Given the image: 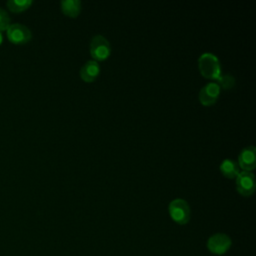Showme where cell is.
<instances>
[{
  "label": "cell",
  "mask_w": 256,
  "mask_h": 256,
  "mask_svg": "<svg viewBox=\"0 0 256 256\" xmlns=\"http://www.w3.org/2000/svg\"><path fill=\"white\" fill-rule=\"evenodd\" d=\"M198 67L200 73L209 79L216 80L221 74V65L218 57L211 53L205 52L198 58Z\"/></svg>",
  "instance_id": "obj_1"
},
{
  "label": "cell",
  "mask_w": 256,
  "mask_h": 256,
  "mask_svg": "<svg viewBox=\"0 0 256 256\" xmlns=\"http://www.w3.org/2000/svg\"><path fill=\"white\" fill-rule=\"evenodd\" d=\"M62 12L69 17H77L81 11V1L79 0H62L61 1Z\"/></svg>",
  "instance_id": "obj_11"
},
{
  "label": "cell",
  "mask_w": 256,
  "mask_h": 256,
  "mask_svg": "<svg viewBox=\"0 0 256 256\" xmlns=\"http://www.w3.org/2000/svg\"><path fill=\"white\" fill-rule=\"evenodd\" d=\"M232 244L229 236L223 233H216L212 235L207 241V248L216 255H222L228 251Z\"/></svg>",
  "instance_id": "obj_6"
},
{
  "label": "cell",
  "mask_w": 256,
  "mask_h": 256,
  "mask_svg": "<svg viewBox=\"0 0 256 256\" xmlns=\"http://www.w3.org/2000/svg\"><path fill=\"white\" fill-rule=\"evenodd\" d=\"M219 168H220L221 173L225 177L230 178V179L236 178V176L240 172V167H239L238 163L230 158H226V159L222 160Z\"/></svg>",
  "instance_id": "obj_10"
},
{
  "label": "cell",
  "mask_w": 256,
  "mask_h": 256,
  "mask_svg": "<svg viewBox=\"0 0 256 256\" xmlns=\"http://www.w3.org/2000/svg\"><path fill=\"white\" fill-rule=\"evenodd\" d=\"M216 80L217 81L215 82L219 85L220 88H223V89H230L235 85V78L229 73H224V74L221 73Z\"/></svg>",
  "instance_id": "obj_13"
},
{
  "label": "cell",
  "mask_w": 256,
  "mask_h": 256,
  "mask_svg": "<svg viewBox=\"0 0 256 256\" xmlns=\"http://www.w3.org/2000/svg\"><path fill=\"white\" fill-rule=\"evenodd\" d=\"M100 73V65L95 60L86 61L80 69V77L85 82H93Z\"/></svg>",
  "instance_id": "obj_9"
},
{
  "label": "cell",
  "mask_w": 256,
  "mask_h": 256,
  "mask_svg": "<svg viewBox=\"0 0 256 256\" xmlns=\"http://www.w3.org/2000/svg\"><path fill=\"white\" fill-rule=\"evenodd\" d=\"M111 53L109 41L101 34L94 35L90 42V54L95 61L106 60Z\"/></svg>",
  "instance_id": "obj_3"
},
{
  "label": "cell",
  "mask_w": 256,
  "mask_h": 256,
  "mask_svg": "<svg viewBox=\"0 0 256 256\" xmlns=\"http://www.w3.org/2000/svg\"><path fill=\"white\" fill-rule=\"evenodd\" d=\"M2 40H3V36H2V33L0 32V45H1V43H2Z\"/></svg>",
  "instance_id": "obj_15"
},
{
  "label": "cell",
  "mask_w": 256,
  "mask_h": 256,
  "mask_svg": "<svg viewBox=\"0 0 256 256\" xmlns=\"http://www.w3.org/2000/svg\"><path fill=\"white\" fill-rule=\"evenodd\" d=\"M238 165L243 171H252L256 166V148L253 145L244 147L238 155Z\"/></svg>",
  "instance_id": "obj_8"
},
{
  "label": "cell",
  "mask_w": 256,
  "mask_h": 256,
  "mask_svg": "<svg viewBox=\"0 0 256 256\" xmlns=\"http://www.w3.org/2000/svg\"><path fill=\"white\" fill-rule=\"evenodd\" d=\"M32 4V0H8L7 7L10 11L19 13L27 10Z\"/></svg>",
  "instance_id": "obj_12"
},
{
  "label": "cell",
  "mask_w": 256,
  "mask_h": 256,
  "mask_svg": "<svg viewBox=\"0 0 256 256\" xmlns=\"http://www.w3.org/2000/svg\"><path fill=\"white\" fill-rule=\"evenodd\" d=\"M10 16L7 13L6 10H4L2 7H0V31L7 30V28L10 26Z\"/></svg>",
  "instance_id": "obj_14"
},
{
  "label": "cell",
  "mask_w": 256,
  "mask_h": 256,
  "mask_svg": "<svg viewBox=\"0 0 256 256\" xmlns=\"http://www.w3.org/2000/svg\"><path fill=\"white\" fill-rule=\"evenodd\" d=\"M7 38L14 44H25L32 38L30 29L21 23H12L7 28Z\"/></svg>",
  "instance_id": "obj_4"
},
{
  "label": "cell",
  "mask_w": 256,
  "mask_h": 256,
  "mask_svg": "<svg viewBox=\"0 0 256 256\" xmlns=\"http://www.w3.org/2000/svg\"><path fill=\"white\" fill-rule=\"evenodd\" d=\"M221 88L215 81L208 82L199 91V101L204 106L213 105L220 94Z\"/></svg>",
  "instance_id": "obj_7"
},
{
  "label": "cell",
  "mask_w": 256,
  "mask_h": 256,
  "mask_svg": "<svg viewBox=\"0 0 256 256\" xmlns=\"http://www.w3.org/2000/svg\"><path fill=\"white\" fill-rule=\"evenodd\" d=\"M168 210L173 221H175L178 224H186L190 219L191 211L189 204L187 203L186 200L182 198L173 199L169 204Z\"/></svg>",
  "instance_id": "obj_2"
},
{
  "label": "cell",
  "mask_w": 256,
  "mask_h": 256,
  "mask_svg": "<svg viewBox=\"0 0 256 256\" xmlns=\"http://www.w3.org/2000/svg\"><path fill=\"white\" fill-rule=\"evenodd\" d=\"M237 191L243 196H250L255 191V176L250 171H240L236 176Z\"/></svg>",
  "instance_id": "obj_5"
}]
</instances>
